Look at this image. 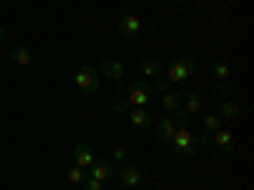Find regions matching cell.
I'll list each match as a JSON object with an SVG mask.
<instances>
[{
    "instance_id": "ac0fdd59",
    "label": "cell",
    "mask_w": 254,
    "mask_h": 190,
    "mask_svg": "<svg viewBox=\"0 0 254 190\" xmlns=\"http://www.w3.org/2000/svg\"><path fill=\"white\" fill-rule=\"evenodd\" d=\"M203 127H206L208 135H214L216 130H221V117L214 114V112H211V114H203Z\"/></svg>"
},
{
    "instance_id": "8992f818",
    "label": "cell",
    "mask_w": 254,
    "mask_h": 190,
    "mask_svg": "<svg viewBox=\"0 0 254 190\" xmlns=\"http://www.w3.org/2000/svg\"><path fill=\"white\" fill-rule=\"evenodd\" d=\"M208 142L216 147V150H221V152H234V132L231 130H216L214 135L208 137Z\"/></svg>"
},
{
    "instance_id": "30bf717a",
    "label": "cell",
    "mask_w": 254,
    "mask_h": 190,
    "mask_svg": "<svg viewBox=\"0 0 254 190\" xmlns=\"http://www.w3.org/2000/svg\"><path fill=\"white\" fill-rule=\"evenodd\" d=\"M117 180L125 188H137L140 180H142V173H140V167H135V165H125L120 170V175H117Z\"/></svg>"
},
{
    "instance_id": "3957f363",
    "label": "cell",
    "mask_w": 254,
    "mask_h": 190,
    "mask_svg": "<svg viewBox=\"0 0 254 190\" xmlns=\"http://www.w3.org/2000/svg\"><path fill=\"white\" fill-rule=\"evenodd\" d=\"M122 99L130 104V107H145V104L153 99V84L147 79H132Z\"/></svg>"
},
{
    "instance_id": "d4e9b609",
    "label": "cell",
    "mask_w": 254,
    "mask_h": 190,
    "mask_svg": "<svg viewBox=\"0 0 254 190\" xmlns=\"http://www.w3.org/2000/svg\"><path fill=\"white\" fill-rule=\"evenodd\" d=\"M219 94H221V96H229V94H231V87H229L226 81H221V89H219Z\"/></svg>"
},
{
    "instance_id": "9c48e42d",
    "label": "cell",
    "mask_w": 254,
    "mask_h": 190,
    "mask_svg": "<svg viewBox=\"0 0 254 190\" xmlns=\"http://www.w3.org/2000/svg\"><path fill=\"white\" fill-rule=\"evenodd\" d=\"M176 122H173V117L168 114V117H160L158 119V130H155V137H158V142H171L173 140V135H176Z\"/></svg>"
},
{
    "instance_id": "484cf974",
    "label": "cell",
    "mask_w": 254,
    "mask_h": 190,
    "mask_svg": "<svg viewBox=\"0 0 254 190\" xmlns=\"http://www.w3.org/2000/svg\"><path fill=\"white\" fill-rule=\"evenodd\" d=\"M5 38H8V31H5L3 26H0V41H5Z\"/></svg>"
},
{
    "instance_id": "52a82bcc",
    "label": "cell",
    "mask_w": 254,
    "mask_h": 190,
    "mask_svg": "<svg viewBox=\"0 0 254 190\" xmlns=\"http://www.w3.org/2000/svg\"><path fill=\"white\" fill-rule=\"evenodd\" d=\"M99 76H107V79H112V81H122V79H125V63L104 58V61L99 63Z\"/></svg>"
},
{
    "instance_id": "cb8c5ba5",
    "label": "cell",
    "mask_w": 254,
    "mask_h": 190,
    "mask_svg": "<svg viewBox=\"0 0 254 190\" xmlns=\"http://www.w3.org/2000/svg\"><path fill=\"white\" fill-rule=\"evenodd\" d=\"M112 160H117V162L127 160V150H125V147H115V150H112Z\"/></svg>"
},
{
    "instance_id": "44dd1931",
    "label": "cell",
    "mask_w": 254,
    "mask_h": 190,
    "mask_svg": "<svg viewBox=\"0 0 254 190\" xmlns=\"http://www.w3.org/2000/svg\"><path fill=\"white\" fill-rule=\"evenodd\" d=\"M171 117H173L176 127H188V124H190V114H188V112H183V109H176Z\"/></svg>"
},
{
    "instance_id": "7c38bea8",
    "label": "cell",
    "mask_w": 254,
    "mask_h": 190,
    "mask_svg": "<svg viewBox=\"0 0 254 190\" xmlns=\"http://www.w3.org/2000/svg\"><path fill=\"white\" fill-rule=\"evenodd\" d=\"M89 170H92V178L99 180V183H107L110 178H115V170H112L110 160H94V165L89 167Z\"/></svg>"
},
{
    "instance_id": "4fadbf2b",
    "label": "cell",
    "mask_w": 254,
    "mask_h": 190,
    "mask_svg": "<svg viewBox=\"0 0 254 190\" xmlns=\"http://www.w3.org/2000/svg\"><path fill=\"white\" fill-rule=\"evenodd\" d=\"M181 101H183V112H188L190 117H193V114H198V112H201V107H203V101H201V94H198V89L188 92V94H181Z\"/></svg>"
},
{
    "instance_id": "7a4b0ae2",
    "label": "cell",
    "mask_w": 254,
    "mask_h": 190,
    "mask_svg": "<svg viewBox=\"0 0 254 190\" xmlns=\"http://www.w3.org/2000/svg\"><path fill=\"white\" fill-rule=\"evenodd\" d=\"M196 71H198V63H196L193 56H176L171 61V66H168V71H165V81L168 84H181V81H188Z\"/></svg>"
},
{
    "instance_id": "2e32d148",
    "label": "cell",
    "mask_w": 254,
    "mask_h": 190,
    "mask_svg": "<svg viewBox=\"0 0 254 190\" xmlns=\"http://www.w3.org/2000/svg\"><path fill=\"white\" fill-rule=\"evenodd\" d=\"M140 71H142V79H158L163 74V66H160L155 58H142Z\"/></svg>"
},
{
    "instance_id": "7402d4cb",
    "label": "cell",
    "mask_w": 254,
    "mask_h": 190,
    "mask_svg": "<svg viewBox=\"0 0 254 190\" xmlns=\"http://www.w3.org/2000/svg\"><path fill=\"white\" fill-rule=\"evenodd\" d=\"M112 112H117V114H127V112H130V104H127L125 99H115V101H112Z\"/></svg>"
},
{
    "instance_id": "d6986e66",
    "label": "cell",
    "mask_w": 254,
    "mask_h": 190,
    "mask_svg": "<svg viewBox=\"0 0 254 190\" xmlns=\"http://www.w3.org/2000/svg\"><path fill=\"white\" fill-rule=\"evenodd\" d=\"M66 180H69L71 185H81L84 180H87V170H81V167H76V165H74L71 170L66 173Z\"/></svg>"
},
{
    "instance_id": "6da1fadb",
    "label": "cell",
    "mask_w": 254,
    "mask_h": 190,
    "mask_svg": "<svg viewBox=\"0 0 254 190\" xmlns=\"http://www.w3.org/2000/svg\"><path fill=\"white\" fill-rule=\"evenodd\" d=\"M208 132L206 135H190V130L188 127H178L176 130V135H173V140L168 142L173 147V152H176V157H181V160H188V157H193L196 152H198V147L201 144H208Z\"/></svg>"
},
{
    "instance_id": "ffe728a7",
    "label": "cell",
    "mask_w": 254,
    "mask_h": 190,
    "mask_svg": "<svg viewBox=\"0 0 254 190\" xmlns=\"http://www.w3.org/2000/svg\"><path fill=\"white\" fill-rule=\"evenodd\" d=\"M211 69H214V76H216L219 81H229V76H231V71H229V63H224V61H216Z\"/></svg>"
},
{
    "instance_id": "603a6c76",
    "label": "cell",
    "mask_w": 254,
    "mask_h": 190,
    "mask_svg": "<svg viewBox=\"0 0 254 190\" xmlns=\"http://www.w3.org/2000/svg\"><path fill=\"white\" fill-rule=\"evenodd\" d=\"M81 190H104V183H99L94 178H87V180L81 183Z\"/></svg>"
},
{
    "instance_id": "4316f807",
    "label": "cell",
    "mask_w": 254,
    "mask_h": 190,
    "mask_svg": "<svg viewBox=\"0 0 254 190\" xmlns=\"http://www.w3.org/2000/svg\"><path fill=\"white\" fill-rule=\"evenodd\" d=\"M176 3H186V0H176Z\"/></svg>"
},
{
    "instance_id": "277c9868",
    "label": "cell",
    "mask_w": 254,
    "mask_h": 190,
    "mask_svg": "<svg viewBox=\"0 0 254 190\" xmlns=\"http://www.w3.org/2000/svg\"><path fill=\"white\" fill-rule=\"evenodd\" d=\"M74 81H76V89L81 94H87V96H94L99 92V71L94 66H81L76 71Z\"/></svg>"
},
{
    "instance_id": "5b68a950",
    "label": "cell",
    "mask_w": 254,
    "mask_h": 190,
    "mask_svg": "<svg viewBox=\"0 0 254 190\" xmlns=\"http://www.w3.org/2000/svg\"><path fill=\"white\" fill-rule=\"evenodd\" d=\"M140 28H142V20H140L135 13H130L127 8L117 10V31H120V36L135 38V36L140 33Z\"/></svg>"
},
{
    "instance_id": "ba28073f",
    "label": "cell",
    "mask_w": 254,
    "mask_h": 190,
    "mask_svg": "<svg viewBox=\"0 0 254 190\" xmlns=\"http://www.w3.org/2000/svg\"><path fill=\"white\" fill-rule=\"evenodd\" d=\"M94 152H92V147L89 144H76L74 147V162L76 167H81V170H89V167L94 165Z\"/></svg>"
},
{
    "instance_id": "e0dca14e",
    "label": "cell",
    "mask_w": 254,
    "mask_h": 190,
    "mask_svg": "<svg viewBox=\"0 0 254 190\" xmlns=\"http://www.w3.org/2000/svg\"><path fill=\"white\" fill-rule=\"evenodd\" d=\"M160 101H163V109L168 112V114H173L176 109H181V94L178 92H163V96H160Z\"/></svg>"
},
{
    "instance_id": "8fae6325",
    "label": "cell",
    "mask_w": 254,
    "mask_h": 190,
    "mask_svg": "<svg viewBox=\"0 0 254 190\" xmlns=\"http://www.w3.org/2000/svg\"><path fill=\"white\" fill-rule=\"evenodd\" d=\"M127 117H130V124L137 127V130H145V127H150V124H153V114L147 112L145 107H130Z\"/></svg>"
},
{
    "instance_id": "9a60e30c",
    "label": "cell",
    "mask_w": 254,
    "mask_h": 190,
    "mask_svg": "<svg viewBox=\"0 0 254 190\" xmlns=\"http://www.w3.org/2000/svg\"><path fill=\"white\" fill-rule=\"evenodd\" d=\"M219 117L221 119H229V122H237L242 117V107L234 101H221L219 104Z\"/></svg>"
},
{
    "instance_id": "5bb4252c",
    "label": "cell",
    "mask_w": 254,
    "mask_h": 190,
    "mask_svg": "<svg viewBox=\"0 0 254 190\" xmlns=\"http://www.w3.org/2000/svg\"><path fill=\"white\" fill-rule=\"evenodd\" d=\"M8 58H10V63H15V66H28V63L33 61V53L26 46H15V48H10Z\"/></svg>"
}]
</instances>
